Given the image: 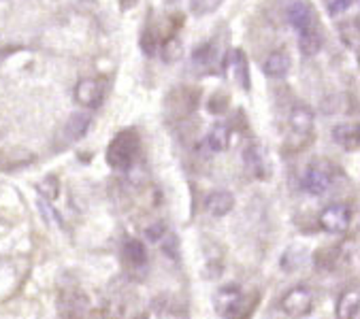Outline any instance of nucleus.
Returning a JSON list of instances; mask_svg holds the SVG:
<instances>
[{
	"label": "nucleus",
	"instance_id": "1",
	"mask_svg": "<svg viewBox=\"0 0 360 319\" xmlns=\"http://www.w3.org/2000/svg\"><path fill=\"white\" fill-rule=\"evenodd\" d=\"M141 143H139V134L134 130H124L120 132L107 147V162L111 169L117 171H128L139 155Z\"/></svg>",
	"mask_w": 360,
	"mask_h": 319
},
{
	"label": "nucleus",
	"instance_id": "2",
	"mask_svg": "<svg viewBox=\"0 0 360 319\" xmlns=\"http://www.w3.org/2000/svg\"><path fill=\"white\" fill-rule=\"evenodd\" d=\"M314 136V113L305 105H295L288 117V138L295 145V149H303L309 145Z\"/></svg>",
	"mask_w": 360,
	"mask_h": 319
},
{
	"label": "nucleus",
	"instance_id": "3",
	"mask_svg": "<svg viewBox=\"0 0 360 319\" xmlns=\"http://www.w3.org/2000/svg\"><path fill=\"white\" fill-rule=\"evenodd\" d=\"M213 308L220 317H239L243 311V289L237 283L222 285L213 294Z\"/></svg>",
	"mask_w": 360,
	"mask_h": 319
},
{
	"label": "nucleus",
	"instance_id": "4",
	"mask_svg": "<svg viewBox=\"0 0 360 319\" xmlns=\"http://www.w3.org/2000/svg\"><path fill=\"white\" fill-rule=\"evenodd\" d=\"M330 185H333V169H330V164L322 162V160L311 162L301 177V188L314 196L324 194Z\"/></svg>",
	"mask_w": 360,
	"mask_h": 319
},
{
	"label": "nucleus",
	"instance_id": "5",
	"mask_svg": "<svg viewBox=\"0 0 360 319\" xmlns=\"http://www.w3.org/2000/svg\"><path fill=\"white\" fill-rule=\"evenodd\" d=\"M314 308V292L305 285H297L281 298V311L288 317H305Z\"/></svg>",
	"mask_w": 360,
	"mask_h": 319
},
{
	"label": "nucleus",
	"instance_id": "6",
	"mask_svg": "<svg viewBox=\"0 0 360 319\" xmlns=\"http://www.w3.org/2000/svg\"><path fill=\"white\" fill-rule=\"evenodd\" d=\"M285 20L290 24L299 34L301 32H307V30H314V28H320L318 26V15H316V9L305 3V0H297L285 11Z\"/></svg>",
	"mask_w": 360,
	"mask_h": 319
},
{
	"label": "nucleus",
	"instance_id": "7",
	"mask_svg": "<svg viewBox=\"0 0 360 319\" xmlns=\"http://www.w3.org/2000/svg\"><path fill=\"white\" fill-rule=\"evenodd\" d=\"M349 221H352V211L345 204H330L320 213V226L328 234L347 232Z\"/></svg>",
	"mask_w": 360,
	"mask_h": 319
},
{
	"label": "nucleus",
	"instance_id": "8",
	"mask_svg": "<svg viewBox=\"0 0 360 319\" xmlns=\"http://www.w3.org/2000/svg\"><path fill=\"white\" fill-rule=\"evenodd\" d=\"M103 98H105V84L101 82V79L86 77L75 86V100L82 107L96 109L103 103Z\"/></svg>",
	"mask_w": 360,
	"mask_h": 319
},
{
	"label": "nucleus",
	"instance_id": "9",
	"mask_svg": "<svg viewBox=\"0 0 360 319\" xmlns=\"http://www.w3.org/2000/svg\"><path fill=\"white\" fill-rule=\"evenodd\" d=\"M205 209L213 217H224L235 209V196L226 190H215L205 198Z\"/></svg>",
	"mask_w": 360,
	"mask_h": 319
},
{
	"label": "nucleus",
	"instance_id": "10",
	"mask_svg": "<svg viewBox=\"0 0 360 319\" xmlns=\"http://www.w3.org/2000/svg\"><path fill=\"white\" fill-rule=\"evenodd\" d=\"M243 160H245V167L248 171L254 175V177H264L269 173V160H266V153L260 145H248L245 151H243Z\"/></svg>",
	"mask_w": 360,
	"mask_h": 319
},
{
	"label": "nucleus",
	"instance_id": "11",
	"mask_svg": "<svg viewBox=\"0 0 360 319\" xmlns=\"http://www.w3.org/2000/svg\"><path fill=\"white\" fill-rule=\"evenodd\" d=\"M290 66H292V60L288 56L285 49H277L273 51L266 60H264V74L266 77H273V79H283L288 72H290Z\"/></svg>",
	"mask_w": 360,
	"mask_h": 319
},
{
	"label": "nucleus",
	"instance_id": "12",
	"mask_svg": "<svg viewBox=\"0 0 360 319\" xmlns=\"http://www.w3.org/2000/svg\"><path fill=\"white\" fill-rule=\"evenodd\" d=\"M333 141L343 147L345 151H354L360 141V128L358 124H337L333 128Z\"/></svg>",
	"mask_w": 360,
	"mask_h": 319
},
{
	"label": "nucleus",
	"instance_id": "13",
	"mask_svg": "<svg viewBox=\"0 0 360 319\" xmlns=\"http://www.w3.org/2000/svg\"><path fill=\"white\" fill-rule=\"evenodd\" d=\"M360 315V294L358 289H347L341 294L337 302V317L339 319H358Z\"/></svg>",
	"mask_w": 360,
	"mask_h": 319
},
{
	"label": "nucleus",
	"instance_id": "14",
	"mask_svg": "<svg viewBox=\"0 0 360 319\" xmlns=\"http://www.w3.org/2000/svg\"><path fill=\"white\" fill-rule=\"evenodd\" d=\"M207 147L213 153H222L231 147V126L229 124H215L207 134Z\"/></svg>",
	"mask_w": 360,
	"mask_h": 319
},
{
	"label": "nucleus",
	"instance_id": "15",
	"mask_svg": "<svg viewBox=\"0 0 360 319\" xmlns=\"http://www.w3.org/2000/svg\"><path fill=\"white\" fill-rule=\"evenodd\" d=\"M90 124H92L90 115H86V113H73V115L68 117V122H66L64 136H66L68 141H79V138L86 136Z\"/></svg>",
	"mask_w": 360,
	"mask_h": 319
},
{
	"label": "nucleus",
	"instance_id": "16",
	"mask_svg": "<svg viewBox=\"0 0 360 319\" xmlns=\"http://www.w3.org/2000/svg\"><path fill=\"white\" fill-rule=\"evenodd\" d=\"M124 258L128 260V264L141 268L148 264V249L143 245L139 238H128L124 243Z\"/></svg>",
	"mask_w": 360,
	"mask_h": 319
},
{
	"label": "nucleus",
	"instance_id": "17",
	"mask_svg": "<svg viewBox=\"0 0 360 319\" xmlns=\"http://www.w3.org/2000/svg\"><path fill=\"white\" fill-rule=\"evenodd\" d=\"M322 43H324V39H322L320 28H314V30H307V32H301L299 34V49L307 58L318 56L320 49H322Z\"/></svg>",
	"mask_w": 360,
	"mask_h": 319
},
{
	"label": "nucleus",
	"instance_id": "18",
	"mask_svg": "<svg viewBox=\"0 0 360 319\" xmlns=\"http://www.w3.org/2000/svg\"><path fill=\"white\" fill-rule=\"evenodd\" d=\"M231 64H233V70H235V77H237V84L250 92V64H248V58L243 51H235L233 58H231Z\"/></svg>",
	"mask_w": 360,
	"mask_h": 319
},
{
	"label": "nucleus",
	"instance_id": "19",
	"mask_svg": "<svg viewBox=\"0 0 360 319\" xmlns=\"http://www.w3.org/2000/svg\"><path fill=\"white\" fill-rule=\"evenodd\" d=\"M339 37L345 47H349L354 53H358V43H360V22L354 18L345 24L339 26Z\"/></svg>",
	"mask_w": 360,
	"mask_h": 319
},
{
	"label": "nucleus",
	"instance_id": "20",
	"mask_svg": "<svg viewBox=\"0 0 360 319\" xmlns=\"http://www.w3.org/2000/svg\"><path fill=\"white\" fill-rule=\"evenodd\" d=\"M192 60H194V64H198L205 70L207 68H215V60H218V49H215L213 43H205V45H200L194 51Z\"/></svg>",
	"mask_w": 360,
	"mask_h": 319
},
{
	"label": "nucleus",
	"instance_id": "21",
	"mask_svg": "<svg viewBox=\"0 0 360 319\" xmlns=\"http://www.w3.org/2000/svg\"><path fill=\"white\" fill-rule=\"evenodd\" d=\"M224 5V0H190V13L194 18H207Z\"/></svg>",
	"mask_w": 360,
	"mask_h": 319
},
{
	"label": "nucleus",
	"instance_id": "22",
	"mask_svg": "<svg viewBox=\"0 0 360 319\" xmlns=\"http://www.w3.org/2000/svg\"><path fill=\"white\" fill-rule=\"evenodd\" d=\"M139 45H141L143 53L150 56V58H154V56L158 53V49H160V39H158V32H156L152 26H148L146 30H143V34H141V41H139Z\"/></svg>",
	"mask_w": 360,
	"mask_h": 319
},
{
	"label": "nucleus",
	"instance_id": "23",
	"mask_svg": "<svg viewBox=\"0 0 360 319\" xmlns=\"http://www.w3.org/2000/svg\"><path fill=\"white\" fill-rule=\"evenodd\" d=\"M37 190H39V196L41 198L53 202L60 196V181H58L56 175H47L45 179H41V183L37 185Z\"/></svg>",
	"mask_w": 360,
	"mask_h": 319
},
{
	"label": "nucleus",
	"instance_id": "24",
	"mask_svg": "<svg viewBox=\"0 0 360 319\" xmlns=\"http://www.w3.org/2000/svg\"><path fill=\"white\" fill-rule=\"evenodd\" d=\"M181 51H184V47H181V43H179L175 37H171V39H167L165 43H160V53H162V60H165V62L179 60V58H181Z\"/></svg>",
	"mask_w": 360,
	"mask_h": 319
},
{
	"label": "nucleus",
	"instance_id": "25",
	"mask_svg": "<svg viewBox=\"0 0 360 319\" xmlns=\"http://www.w3.org/2000/svg\"><path fill=\"white\" fill-rule=\"evenodd\" d=\"M37 204H39V211H41V215L45 217V221H47V223H51V226H60V228H62V217L58 215V211L51 207V202H49V200H45V198H41V196H39Z\"/></svg>",
	"mask_w": 360,
	"mask_h": 319
},
{
	"label": "nucleus",
	"instance_id": "26",
	"mask_svg": "<svg viewBox=\"0 0 360 319\" xmlns=\"http://www.w3.org/2000/svg\"><path fill=\"white\" fill-rule=\"evenodd\" d=\"M169 230H167V226L165 223H154V226H150L148 230H146V238H148V241H152V243H160V238L167 234Z\"/></svg>",
	"mask_w": 360,
	"mask_h": 319
},
{
	"label": "nucleus",
	"instance_id": "27",
	"mask_svg": "<svg viewBox=\"0 0 360 319\" xmlns=\"http://www.w3.org/2000/svg\"><path fill=\"white\" fill-rule=\"evenodd\" d=\"M352 3H354V0H328V3H326V11L330 15H339V13L347 11L352 7Z\"/></svg>",
	"mask_w": 360,
	"mask_h": 319
},
{
	"label": "nucleus",
	"instance_id": "28",
	"mask_svg": "<svg viewBox=\"0 0 360 319\" xmlns=\"http://www.w3.org/2000/svg\"><path fill=\"white\" fill-rule=\"evenodd\" d=\"M120 5H122V9H132L136 5V0H120Z\"/></svg>",
	"mask_w": 360,
	"mask_h": 319
},
{
	"label": "nucleus",
	"instance_id": "29",
	"mask_svg": "<svg viewBox=\"0 0 360 319\" xmlns=\"http://www.w3.org/2000/svg\"><path fill=\"white\" fill-rule=\"evenodd\" d=\"M167 5H175V3H179V0H165Z\"/></svg>",
	"mask_w": 360,
	"mask_h": 319
},
{
	"label": "nucleus",
	"instance_id": "30",
	"mask_svg": "<svg viewBox=\"0 0 360 319\" xmlns=\"http://www.w3.org/2000/svg\"><path fill=\"white\" fill-rule=\"evenodd\" d=\"M326 3H328V0H326Z\"/></svg>",
	"mask_w": 360,
	"mask_h": 319
}]
</instances>
